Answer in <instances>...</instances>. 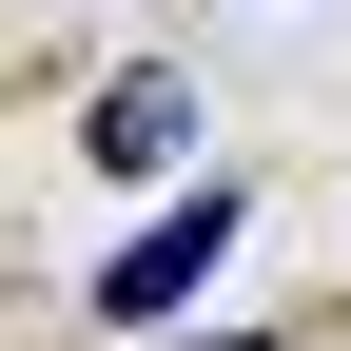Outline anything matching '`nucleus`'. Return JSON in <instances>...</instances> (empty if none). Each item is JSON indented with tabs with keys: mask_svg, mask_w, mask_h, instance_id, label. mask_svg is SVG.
Here are the masks:
<instances>
[{
	"mask_svg": "<svg viewBox=\"0 0 351 351\" xmlns=\"http://www.w3.org/2000/svg\"><path fill=\"white\" fill-rule=\"evenodd\" d=\"M78 137H98L117 176H156L176 137H195V78H176V59H117V78H98V117H78Z\"/></svg>",
	"mask_w": 351,
	"mask_h": 351,
	"instance_id": "obj_2",
	"label": "nucleus"
},
{
	"mask_svg": "<svg viewBox=\"0 0 351 351\" xmlns=\"http://www.w3.org/2000/svg\"><path fill=\"white\" fill-rule=\"evenodd\" d=\"M215 254H234V195H176V215H156V234H137V254H98V313H117V332H156V313H176V293H195V274H215Z\"/></svg>",
	"mask_w": 351,
	"mask_h": 351,
	"instance_id": "obj_1",
	"label": "nucleus"
},
{
	"mask_svg": "<svg viewBox=\"0 0 351 351\" xmlns=\"http://www.w3.org/2000/svg\"><path fill=\"white\" fill-rule=\"evenodd\" d=\"M215 351H254V332H215Z\"/></svg>",
	"mask_w": 351,
	"mask_h": 351,
	"instance_id": "obj_3",
	"label": "nucleus"
}]
</instances>
